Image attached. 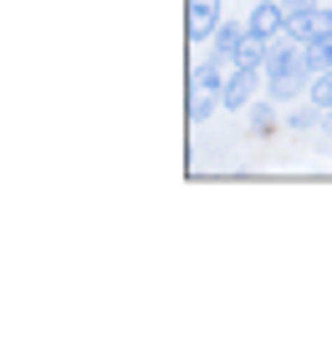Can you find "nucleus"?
I'll return each mask as SVG.
<instances>
[{
	"label": "nucleus",
	"instance_id": "f257e3e1",
	"mask_svg": "<svg viewBox=\"0 0 332 358\" xmlns=\"http://www.w3.org/2000/svg\"><path fill=\"white\" fill-rule=\"evenodd\" d=\"M266 97H276V103H291V97H302L312 87V72H307V62H302V46L296 41H271V57H266Z\"/></svg>",
	"mask_w": 332,
	"mask_h": 358
},
{
	"label": "nucleus",
	"instance_id": "6e6552de",
	"mask_svg": "<svg viewBox=\"0 0 332 358\" xmlns=\"http://www.w3.org/2000/svg\"><path fill=\"white\" fill-rule=\"evenodd\" d=\"M322 113L327 108H317L307 97V103H296L291 113H281V128H291V134H312V128H322Z\"/></svg>",
	"mask_w": 332,
	"mask_h": 358
},
{
	"label": "nucleus",
	"instance_id": "20e7f679",
	"mask_svg": "<svg viewBox=\"0 0 332 358\" xmlns=\"http://www.w3.org/2000/svg\"><path fill=\"white\" fill-rule=\"evenodd\" d=\"M220 21H225V6L220 0H189L185 6V36L199 46V41H210L215 31H220Z\"/></svg>",
	"mask_w": 332,
	"mask_h": 358
},
{
	"label": "nucleus",
	"instance_id": "f03ea898",
	"mask_svg": "<svg viewBox=\"0 0 332 358\" xmlns=\"http://www.w3.org/2000/svg\"><path fill=\"white\" fill-rule=\"evenodd\" d=\"M327 36H332V6H312V10L287 15V41L312 46V41H327Z\"/></svg>",
	"mask_w": 332,
	"mask_h": 358
},
{
	"label": "nucleus",
	"instance_id": "39448f33",
	"mask_svg": "<svg viewBox=\"0 0 332 358\" xmlns=\"http://www.w3.org/2000/svg\"><path fill=\"white\" fill-rule=\"evenodd\" d=\"M245 26H251V36L281 41L287 36V6H281V0H256L251 15H245Z\"/></svg>",
	"mask_w": 332,
	"mask_h": 358
},
{
	"label": "nucleus",
	"instance_id": "4468645a",
	"mask_svg": "<svg viewBox=\"0 0 332 358\" xmlns=\"http://www.w3.org/2000/svg\"><path fill=\"white\" fill-rule=\"evenodd\" d=\"M281 6H287V15H296V10H312L317 0H281Z\"/></svg>",
	"mask_w": 332,
	"mask_h": 358
},
{
	"label": "nucleus",
	"instance_id": "9b49d317",
	"mask_svg": "<svg viewBox=\"0 0 332 358\" xmlns=\"http://www.w3.org/2000/svg\"><path fill=\"white\" fill-rule=\"evenodd\" d=\"M220 108H225L220 92H199V87H189V123H210Z\"/></svg>",
	"mask_w": 332,
	"mask_h": 358
},
{
	"label": "nucleus",
	"instance_id": "f8f14e48",
	"mask_svg": "<svg viewBox=\"0 0 332 358\" xmlns=\"http://www.w3.org/2000/svg\"><path fill=\"white\" fill-rule=\"evenodd\" d=\"M302 62H307V72H312V77L332 72V36H327V41H312V46H302Z\"/></svg>",
	"mask_w": 332,
	"mask_h": 358
},
{
	"label": "nucleus",
	"instance_id": "ddd939ff",
	"mask_svg": "<svg viewBox=\"0 0 332 358\" xmlns=\"http://www.w3.org/2000/svg\"><path fill=\"white\" fill-rule=\"evenodd\" d=\"M307 97L317 108H332V72H322V77H312V87H307Z\"/></svg>",
	"mask_w": 332,
	"mask_h": 358
},
{
	"label": "nucleus",
	"instance_id": "1a4fd4ad",
	"mask_svg": "<svg viewBox=\"0 0 332 358\" xmlns=\"http://www.w3.org/2000/svg\"><path fill=\"white\" fill-rule=\"evenodd\" d=\"M189 87H199V92H220L225 87V67L215 57H199L194 67H189Z\"/></svg>",
	"mask_w": 332,
	"mask_h": 358
},
{
	"label": "nucleus",
	"instance_id": "2eb2a0df",
	"mask_svg": "<svg viewBox=\"0 0 332 358\" xmlns=\"http://www.w3.org/2000/svg\"><path fill=\"white\" fill-rule=\"evenodd\" d=\"M322 134H327V138H332V108H327V113H322Z\"/></svg>",
	"mask_w": 332,
	"mask_h": 358
},
{
	"label": "nucleus",
	"instance_id": "423d86ee",
	"mask_svg": "<svg viewBox=\"0 0 332 358\" xmlns=\"http://www.w3.org/2000/svg\"><path fill=\"white\" fill-rule=\"evenodd\" d=\"M245 31H251V26H245V21H220V31H215V36H210V57L215 62H220V67L230 72V67H236V52H240V41H245Z\"/></svg>",
	"mask_w": 332,
	"mask_h": 358
},
{
	"label": "nucleus",
	"instance_id": "dca6fc26",
	"mask_svg": "<svg viewBox=\"0 0 332 358\" xmlns=\"http://www.w3.org/2000/svg\"><path fill=\"white\" fill-rule=\"evenodd\" d=\"M245 6H256V0H245Z\"/></svg>",
	"mask_w": 332,
	"mask_h": 358
},
{
	"label": "nucleus",
	"instance_id": "7ed1b4c3",
	"mask_svg": "<svg viewBox=\"0 0 332 358\" xmlns=\"http://www.w3.org/2000/svg\"><path fill=\"white\" fill-rule=\"evenodd\" d=\"M261 83H266L261 72L230 67V72H225V87H220V103H225V113H245V108L256 103V92H261Z\"/></svg>",
	"mask_w": 332,
	"mask_h": 358
},
{
	"label": "nucleus",
	"instance_id": "9d476101",
	"mask_svg": "<svg viewBox=\"0 0 332 358\" xmlns=\"http://www.w3.org/2000/svg\"><path fill=\"white\" fill-rule=\"evenodd\" d=\"M266 57H271V41H266V36H251V31H245V41H240V52H236V67L261 72V67H266Z\"/></svg>",
	"mask_w": 332,
	"mask_h": 358
},
{
	"label": "nucleus",
	"instance_id": "0eeeda50",
	"mask_svg": "<svg viewBox=\"0 0 332 358\" xmlns=\"http://www.w3.org/2000/svg\"><path fill=\"white\" fill-rule=\"evenodd\" d=\"M245 113H251V118H245V128H251L256 138L276 134V123H281V113H276V97H256V103L245 108Z\"/></svg>",
	"mask_w": 332,
	"mask_h": 358
}]
</instances>
